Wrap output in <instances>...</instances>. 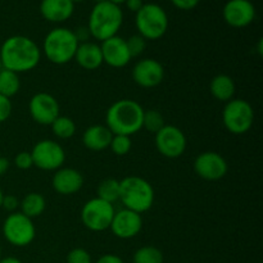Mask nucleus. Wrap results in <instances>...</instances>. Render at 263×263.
Returning <instances> with one entry per match:
<instances>
[{
  "instance_id": "dca6fc26",
  "label": "nucleus",
  "mask_w": 263,
  "mask_h": 263,
  "mask_svg": "<svg viewBox=\"0 0 263 263\" xmlns=\"http://www.w3.org/2000/svg\"><path fill=\"white\" fill-rule=\"evenodd\" d=\"M222 17L229 26L243 28L256 18V8L251 0H229L222 9Z\"/></svg>"
},
{
  "instance_id": "4be33fe9",
  "label": "nucleus",
  "mask_w": 263,
  "mask_h": 263,
  "mask_svg": "<svg viewBox=\"0 0 263 263\" xmlns=\"http://www.w3.org/2000/svg\"><path fill=\"white\" fill-rule=\"evenodd\" d=\"M210 91L216 100L228 103L235 97V82H234L233 77H230L229 74H217L211 80Z\"/></svg>"
},
{
  "instance_id": "c85d7f7f",
  "label": "nucleus",
  "mask_w": 263,
  "mask_h": 263,
  "mask_svg": "<svg viewBox=\"0 0 263 263\" xmlns=\"http://www.w3.org/2000/svg\"><path fill=\"white\" fill-rule=\"evenodd\" d=\"M131 146H133L131 136L113 135L109 148L113 152V154H116L118 157H122L126 156L131 151Z\"/></svg>"
},
{
  "instance_id": "20e7f679",
  "label": "nucleus",
  "mask_w": 263,
  "mask_h": 263,
  "mask_svg": "<svg viewBox=\"0 0 263 263\" xmlns=\"http://www.w3.org/2000/svg\"><path fill=\"white\" fill-rule=\"evenodd\" d=\"M79 44L73 31L66 27H55L46 33L41 53L50 63L63 66L73 61Z\"/></svg>"
},
{
  "instance_id": "a19ab883",
  "label": "nucleus",
  "mask_w": 263,
  "mask_h": 263,
  "mask_svg": "<svg viewBox=\"0 0 263 263\" xmlns=\"http://www.w3.org/2000/svg\"><path fill=\"white\" fill-rule=\"evenodd\" d=\"M108 2L112 3V4L118 5V7H121V4H125L126 0H108Z\"/></svg>"
},
{
  "instance_id": "ea45409f",
  "label": "nucleus",
  "mask_w": 263,
  "mask_h": 263,
  "mask_svg": "<svg viewBox=\"0 0 263 263\" xmlns=\"http://www.w3.org/2000/svg\"><path fill=\"white\" fill-rule=\"evenodd\" d=\"M0 263H22L20 258L13 256H8V257H2L0 258Z\"/></svg>"
},
{
  "instance_id": "4468645a",
  "label": "nucleus",
  "mask_w": 263,
  "mask_h": 263,
  "mask_svg": "<svg viewBox=\"0 0 263 263\" xmlns=\"http://www.w3.org/2000/svg\"><path fill=\"white\" fill-rule=\"evenodd\" d=\"M133 80L136 85L144 89H152L162 84L164 79V68L153 58H144L134 66Z\"/></svg>"
},
{
  "instance_id": "4c0bfd02",
  "label": "nucleus",
  "mask_w": 263,
  "mask_h": 263,
  "mask_svg": "<svg viewBox=\"0 0 263 263\" xmlns=\"http://www.w3.org/2000/svg\"><path fill=\"white\" fill-rule=\"evenodd\" d=\"M126 7H127L128 10L136 13L141 9V7L144 5L143 0H126Z\"/></svg>"
},
{
  "instance_id": "c03bdc74",
  "label": "nucleus",
  "mask_w": 263,
  "mask_h": 263,
  "mask_svg": "<svg viewBox=\"0 0 263 263\" xmlns=\"http://www.w3.org/2000/svg\"><path fill=\"white\" fill-rule=\"evenodd\" d=\"M95 2V4H98V3H103V2H105V0H94Z\"/></svg>"
},
{
  "instance_id": "cd10ccee",
  "label": "nucleus",
  "mask_w": 263,
  "mask_h": 263,
  "mask_svg": "<svg viewBox=\"0 0 263 263\" xmlns=\"http://www.w3.org/2000/svg\"><path fill=\"white\" fill-rule=\"evenodd\" d=\"M164 125H166V123H164L163 116H162L158 110L156 109L144 110L143 128H145L146 131H149V133L156 135V134L158 133Z\"/></svg>"
},
{
  "instance_id": "9d476101",
  "label": "nucleus",
  "mask_w": 263,
  "mask_h": 263,
  "mask_svg": "<svg viewBox=\"0 0 263 263\" xmlns=\"http://www.w3.org/2000/svg\"><path fill=\"white\" fill-rule=\"evenodd\" d=\"M33 166L43 171H57L66 162V152L55 140L45 139L33 145L31 151Z\"/></svg>"
},
{
  "instance_id": "393cba45",
  "label": "nucleus",
  "mask_w": 263,
  "mask_h": 263,
  "mask_svg": "<svg viewBox=\"0 0 263 263\" xmlns=\"http://www.w3.org/2000/svg\"><path fill=\"white\" fill-rule=\"evenodd\" d=\"M97 194L99 199L108 203H116L120 200V181L116 179H104L98 185Z\"/></svg>"
},
{
  "instance_id": "58836bf2",
  "label": "nucleus",
  "mask_w": 263,
  "mask_h": 263,
  "mask_svg": "<svg viewBox=\"0 0 263 263\" xmlns=\"http://www.w3.org/2000/svg\"><path fill=\"white\" fill-rule=\"evenodd\" d=\"M10 167L9 159L5 158V157H0V177L4 176L7 174V171Z\"/></svg>"
},
{
  "instance_id": "79ce46f5",
  "label": "nucleus",
  "mask_w": 263,
  "mask_h": 263,
  "mask_svg": "<svg viewBox=\"0 0 263 263\" xmlns=\"http://www.w3.org/2000/svg\"><path fill=\"white\" fill-rule=\"evenodd\" d=\"M3 198H4V193H3V190L0 189V208H2V203H3Z\"/></svg>"
},
{
  "instance_id": "6ab92c4d",
  "label": "nucleus",
  "mask_w": 263,
  "mask_h": 263,
  "mask_svg": "<svg viewBox=\"0 0 263 263\" xmlns=\"http://www.w3.org/2000/svg\"><path fill=\"white\" fill-rule=\"evenodd\" d=\"M73 12L74 3L72 0H41L40 3V13L48 22H66Z\"/></svg>"
},
{
  "instance_id": "1a4fd4ad",
  "label": "nucleus",
  "mask_w": 263,
  "mask_h": 263,
  "mask_svg": "<svg viewBox=\"0 0 263 263\" xmlns=\"http://www.w3.org/2000/svg\"><path fill=\"white\" fill-rule=\"evenodd\" d=\"M115 207L99 198L87 200L81 210V222L87 230L94 233H102L108 230L115 216Z\"/></svg>"
},
{
  "instance_id": "c756f323",
  "label": "nucleus",
  "mask_w": 263,
  "mask_h": 263,
  "mask_svg": "<svg viewBox=\"0 0 263 263\" xmlns=\"http://www.w3.org/2000/svg\"><path fill=\"white\" fill-rule=\"evenodd\" d=\"M126 44H127V49L130 51L131 58H136V57L141 55L146 49V40L139 33L126 39Z\"/></svg>"
},
{
  "instance_id": "72a5a7b5",
  "label": "nucleus",
  "mask_w": 263,
  "mask_h": 263,
  "mask_svg": "<svg viewBox=\"0 0 263 263\" xmlns=\"http://www.w3.org/2000/svg\"><path fill=\"white\" fill-rule=\"evenodd\" d=\"M20 207V200L15 195L12 194H4V198H3V203H2V208L5 210L7 212L13 213V212H17V208Z\"/></svg>"
},
{
  "instance_id": "2f4dec72",
  "label": "nucleus",
  "mask_w": 263,
  "mask_h": 263,
  "mask_svg": "<svg viewBox=\"0 0 263 263\" xmlns=\"http://www.w3.org/2000/svg\"><path fill=\"white\" fill-rule=\"evenodd\" d=\"M14 164L20 170H30L33 166L31 152H20L14 157Z\"/></svg>"
},
{
  "instance_id": "423d86ee",
  "label": "nucleus",
  "mask_w": 263,
  "mask_h": 263,
  "mask_svg": "<svg viewBox=\"0 0 263 263\" xmlns=\"http://www.w3.org/2000/svg\"><path fill=\"white\" fill-rule=\"evenodd\" d=\"M135 26L145 40H158L168 30V15L161 5L146 3L135 13Z\"/></svg>"
},
{
  "instance_id": "f3484780",
  "label": "nucleus",
  "mask_w": 263,
  "mask_h": 263,
  "mask_svg": "<svg viewBox=\"0 0 263 263\" xmlns=\"http://www.w3.org/2000/svg\"><path fill=\"white\" fill-rule=\"evenodd\" d=\"M100 49H102L103 63L112 68H123L133 59L127 49L126 39L120 37V36H113L102 41Z\"/></svg>"
},
{
  "instance_id": "c9c22d12",
  "label": "nucleus",
  "mask_w": 263,
  "mask_h": 263,
  "mask_svg": "<svg viewBox=\"0 0 263 263\" xmlns=\"http://www.w3.org/2000/svg\"><path fill=\"white\" fill-rule=\"evenodd\" d=\"M73 32H74V36H76L77 41H79L80 44L86 43V41H89V37H91V36H90L87 26H81V27H77Z\"/></svg>"
},
{
  "instance_id": "a211bd4d",
  "label": "nucleus",
  "mask_w": 263,
  "mask_h": 263,
  "mask_svg": "<svg viewBox=\"0 0 263 263\" xmlns=\"http://www.w3.org/2000/svg\"><path fill=\"white\" fill-rule=\"evenodd\" d=\"M84 176L81 172L72 167H61L54 171L51 186L54 192L61 195H73L84 186Z\"/></svg>"
},
{
  "instance_id": "ddd939ff",
  "label": "nucleus",
  "mask_w": 263,
  "mask_h": 263,
  "mask_svg": "<svg viewBox=\"0 0 263 263\" xmlns=\"http://www.w3.org/2000/svg\"><path fill=\"white\" fill-rule=\"evenodd\" d=\"M194 171L200 179L207 181H218L226 176L229 164L217 152H203L195 158Z\"/></svg>"
},
{
  "instance_id": "f03ea898",
  "label": "nucleus",
  "mask_w": 263,
  "mask_h": 263,
  "mask_svg": "<svg viewBox=\"0 0 263 263\" xmlns=\"http://www.w3.org/2000/svg\"><path fill=\"white\" fill-rule=\"evenodd\" d=\"M144 108L133 99H120L105 113V126L113 135L131 136L143 128Z\"/></svg>"
},
{
  "instance_id": "e433bc0d",
  "label": "nucleus",
  "mask_w": 263,
  "mask_h": 263,
  "mask_svg": "<svg viewBox=\"0 0 263 263\" xmlns=\"http://www.w3.org/2000/svg\"><path fill=\"white\" fill-rule=\"evenodd\" d=\"M94 263H125L123 259L121 258L120 256L113 253H108V254H103L102 257L97 259Z\"/></svg>"
},
{
  "instance_id": "a18cd8bd",
  "label": "nucleus",
  "mask_w": 263,
  "mask_h": 263,
  "mask_svg": "<svg viewBox=\"0 0 263 263\" xmlns=\"http://www.w3.org/2000/svg\"><path fill=\"white\" fill-rule=\"evenodd\" d=\"M0 258H2V246H0Z\"/></svg>"
},
{
  "instance_id": "b1692460",
  "label": "nucleus",
  "mask_w": 263,
  "mask_h": 263,
  "mask_svg": "<svg viewBox=\"0 0 263 263\" xmlns=\"http://www.w3.org/2000/svg\"><path fill=\"white\" fill-rule=\"evenodd\" d=\"M21 89V81L18 73L3 68L0 71V94L7 98L14 97Z\"/></svg>"
},
{
  "instance_id": "7c9ffc66",
  "label": "nucleus",
  "mask_w": 263,
  "mask_h": 263,
  "mask_svg": "<svg viewBox=\"0 0 263 263\" xmlns=\"http://www.w3.org/2000/svg\"><path fill=\"white\" fill-rule=\"evenodd\" d=\"M67 263H92L91 254L84 248H73L67 254Z\"/></svg>"
},
{
  "instance_id": "37998d69",
  "label": "nucleus",
  "mask_w": 263,
  "mask_h": 263,
  "mask_svg": "<svg viewBox=\"0 0 263 263\" xmlns=\"http://www.w3.org/2000/svg\"><path fill=\"white\" fill-rule=\"evenodd\" d=\"M72 2H73L74 4H76V3H82V2H85V0H72Z\"/></svg>"
},
{
  "instance_id": "bb28decb",
  "label": "nucleus",
  "mask_w": 263,
  "mask_h": 263,
  "mask_svg": "<svg viewBox=\"0 0 263 263\" xmlns=\"http://www.w3.org/2000/svg\"><path fill=\"white\" fill-rule=\"evenodd\" d=\"M164 257L161 249L154 246H144L136 249L133 256L134 263H163Z\"/></svg>"
},
{
  "instance_id": "f704fd0d",
  "label": "nucleus",
  "mask_w": 263,
  "mask_h": 263,
  "mask_svg": "<svg viewBox=\"0 0 263 263\" xmlns=\"http://www.w3.org/2000/svg\"><path fill=\"white\" fill-rule=\"evenodd\" d=\"M200 0H171L174 7H176L180 10H192L198 7Z\"/></svg>"
},
{
  "instance_id": "f8f14e48",
  "label": "nucleus",
  "mask_w": 263,
  "mask_h": 263,
  "mask_svg": "<svg viewBox=\"0 0 263 263\" xmlns=\"http://www.w3.org/2000/svg\"><path fill=\"white\" fill-rule=\"evenodd\" d=\"M28 112L36 123L50 126L58 116H61V107L55 98L49 92H36L28 102Z\"/></svg>"
},
{
  "instance_id": "39448f33",
  "label": "nucleus",
  "mask_w": 263,
  "mask_h": 263,
  "mask_svg": "<svg viewBox=\"0 0 263 263\" xmlns=\"http://www.w3.org/2000/svg\"><path fill=\"white\" fill-rule=\"evenodd\" d=\"M154 197L153 186L143 177L127 176L120 181V202L126 210L141 215L151 210Z\"/></svg>"
},
{
  "instance_id": "473e14b6",
  "label": "nucleus",
  "mask_w": 263,
  "mask_h": 263,
  "mask_svg": "<svg viewBox=\"0 0 263 263\" xmlns=\"http://www.w3.org/2000/svg\"><path fill=\"white\" fill-rule=\"evenodd\" d=\"M12 110L13 105L12 102H10V98H7L0 94V123L5 122L10 117Z\"/></svg>"
},
{
  "instance_id": "a878e982",
  "label": "nucleus",
  "mask_w": 263,
  "mask_h": 263,
  "mask_svg": "<svg viewBox=\"0 0 263 263\" xmlns=\"http://www.w3.org/2000/svg\"><path fill=\"white\" fill-rule=\"evenodd\" d=\"M54 135L62 140L71 139L76 134V123L67 116H58L50 125Z\"/></svg>"
},
{
  "instance_id": "2eb2a0df",
  "label": "nucleus",
  "mask_w": 263,
  "mask_h": 263,
  "mask_svg": "<svg viewBox=\"0 0 263 263\" xmlns=\"http://www.w3.org/2000/svg\"><path fill=\"white\" fill-rule=\"evenodd\" d=\"M141 229H143L141 215L134 212V211L122 208V210L115 212L109 230L112 231L116 238L127 240V239H133L136 235H139Z\"/></svg>"
},
{
  "instance_id": "aec40b11",
  "label": "nucleus",
  "mask_w": 263,
  "mask_h": 263,
  "mask_svg": "<svg viewBox=\"0 0 263 263\" xmlns=\"http://www.w3.org/2000/svg\"><path fill=\"white\" fill-rule=\"evenodd\" d=\"M73 59L81 68L86 69V71H95L102 64H104L100 45L92 43V41L79 44Z\"/></svg>"
},
{
  "instance_id": "9b49d317",
  "label": "nucleus",
  "mask_w": 263,
  "mask_h": 263,
  "mask_svg": "<svg viewBox=\"0 0 263 263\" xmlns=\"http://www.w3.org/2000/svg\"><path fill=\"white\" fill-rule=\"evenodd\" d=\"M154 144L161 156L174 159L185 153L187 140L181 128L174 125H164L154 136Z\"/></svg>"
},
{
  "instance_id": "49530a36",
  "label": "nucleus",
  "mask_w": 263,
  "mask_h": 263,
  "mask_svg": "<svg viewBox=\"0 0 263 263\" xmlns=\"http://www.w3.org/2000/svg\"><path fill=\"white\" fill-rule=\"evenodd\" d=\"M3 69V66H2V61H0V71H2Z\"/></svg>"
},
{
  "instance_id": "412c9836",
  "label": "nucleus",
  "mask_w": 263,
  "mask_h": 263,
  "mask_svg": "<svg viewBox=\"0 0 263 263\" xmlns=\"http://www.w3.org/2000/svg\"><path fill=\"white\" fill-rule=\"evenodd\" d=\"M113 134L105 125L89 126L82 134V144L92 152H102L109 148Z\"/></svg>"
},
{
  "instance_id": "7ed1b4c3",
  "label": "nucleus",
  "mask_w": 263,
  "mask_h": 263,
  "mask_svg": "<svg viewBox=\"0 0 263 263\" xmlns=\"http://www.w3.org/2000/svg\"><path fill=\"white\" fill-rule=\"evenodd\" d=\"M122 23L123 12L121 7L105 0L92 7L89 14L87 28L90 36L102 43L107 39L117 36L118 31L122 27Z\"/></svg>"
},
{
  "instance_id": "6e6552de",
  "label": "nucleus",
  "mask_w": 263,
  "mask_h": 263,
  "mask_svg": "<svg viewBox=\"0 0 263 263\" xmlns=\"http://www.w3.org/2000/svg\"><path fill=\"white\" fill-rule=\"evenodd\" d=\"M3 236L13 247L23 248L35 240L36 228L33 221L21 212H13L3 222Z\"/></svg>"
},
{
  "instance_id": "0eeeda50",
  "label": "nucleus",
  "mask_w": 263,
  "mask_h": 263,
  "mask_svg": "<svg viewBox=\"0 0 263 263\" xmlns=\"http://www.w3.org/2000/svg\"><path fill=\"white\" fill-rule=\"evenodd\" d=\"M222 122L226 130L233 135L248 133L254 122V110L251 103L244 99H231L225 103L222 110Z\"/></svg>"
},
{
  "instance_id": "5701e85b",
  "label": "nucleus",
  "mask_w": 263,
  "mask_h": 263,
  "mask_svg": "<svg viewBox=\"0 0 263 263\" xmlns=\"http://www.w3.org/2000/svg\"><path fill=\"white\" fill-rule=\"evenodd\" d=\"M20 208L21 213H23L28 218L33 220V218L43 215L44 211H45V197L43 194H40V193H28L20 202Z\"/></svg>"
},
{
  "instance_id": "f257e3e1",
  "label": "nucleus",
  "mask_w": 263,
  "mask_h": 263,
  "mask_svg": "<svg viewBox=\"0 0 263 263\" xmlns=\"http://www.w3.org/2000/svg\"><path fill=\"white\" fill-rule=\"evenodd\" d=\"M43 53L32 39L23 35H13L5 39L0 46V61L4 69L23 73L32 71L40 63Z\"/></svg>"
}]
</instances>
